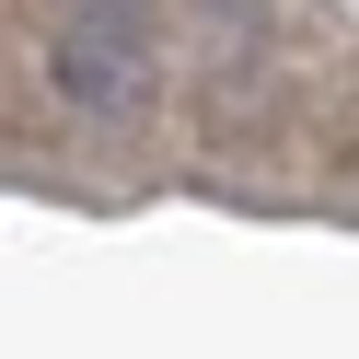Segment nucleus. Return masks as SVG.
<instances>
[{
    "label": "nucleus",
    "instance_id": "f257e3e1",
    "mask_svg": "<svg viewBox=\"0 0 359 359\" xmlns=\"http://www.w3.org/2000/svg\"><path fill=\"white\" fill-rule=\"evenodd\" d=\"M47 70H58V93H70L93 128H140L151 93H163V70H151V12L140 0H70Z\"/></svg>",
    "mask_w": 359,
    "mask_h": 359
}]
</instances>
